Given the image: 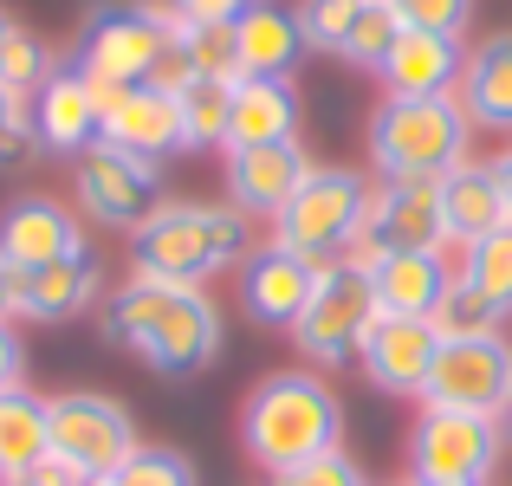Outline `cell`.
<instances>
[{
    "label": "cell",
    "mask_w": 512,
    "mask_h": 486,
    "mask_svg": "<svg viewBox=\"0 0 512 486\" xmlns=\"http://www.w3.org/2000/svg\"><path fill=\"white\" fill-rule=\"evenodd\" d=\"M461 279L480 299L500 305V318H512V221H500L493 234H480L474 247L461 253Z\"/></svg>",
    "instance_id": "29"
},
{
    "label": "cell",
    "mask_w": 512,
    "mask_h": 486,
    "mask_svg": "<svg viewBox=\"0 0 512 486\" xmlns=\"http://www.w3.org/2000/svg\"><path fill=\"white\" fill-rule=\"evenodd\" d=\"M91 253L85 240V214L65 208L52 195H20L0 208V260L13 273H39V266H59V260H78Z\"/></svg>",
    "instance_id": "12"
},
{
    "label": "cell",
    "mask_w": 512,
    "mask_h": 486,
    "mask_svg": "<svg viewBox=\"0 0 512 486\" xmlns=\"http://www.w3.org/2000/svg\"><path fill=\"white\" fill-rule=\"evenodd\" d=\"M59 72V59H52V46L33 33V26H20L13 20L7 26V39H0V85L7 91H20V98H33L46 78Z\"/></svg>",
    "instance_id": "31"
},
{
    "label": "cell",
    "mask_w": 512,
    "mask_h": 486,
    "mask_svg": "<svg viewBox=\"0 0 512 486\" xmlns=\"http://www.w3.org/2000/svg\"><path fill=\"white\" fill-rule=\"evenodd\" d=\"M370 214V182L350 169H312L305 188L279 208L273 221V247L299 253V260H318V266H338L344 240L363 227Z\"/></svg>",
    "instance_id": "6"
},
{
    "label": "cell",
    "mask_w": 512,
    "mask_h": 486,
    "mask_svg": "<svg viewBox=\"0 0 512 486\" xmlns=\"http://www.w3.org/2000/svg\"><path fill=\"white\" fill-rule=\"evenodd\" d=\"M117 486H201V474L182 448H150V441H143V448L117 467Z\"/></svg>",
    "instance_id": "33"
},
{
    "label": "cell",
    "mask_w": 512,
    "mask_h": 486,
    "mask_svg": "<svg viewBox=\"0 0 512 486\" xmlns=\"http://www.w3.org/2000/svg\"><path fill=\"white\" fill-rule=\"evenodd\" d=\"M312 175V156L305 143H260V150H227V208L260 214V221H279L292 195Z\"/></svg>",
    "instance_id": "16"
},
{
    "label": "cell",
    "mask_w": 512,
    "mask_h": 486,
    "mask_svg": "<svg viewBox=\"0 0 512 486\" xmlns=\"http://www.w3.org/2000/svg\"><path fill=\"white\" fill-rule=\"evenodd\" d=\"M370 221L383 227L389 253H441V260L454 253L441 182H370Z\"/></svg>",
    "instance_id": "18"
},
{
    "label": "cell",
    "mask_w": 512,
    "mask_h": 486,
    "mask_svg": "<svg viewBox=\"0 0 512 486\" xmlns=\"http://www.w3.org/2000/svg\"><path fill=\"white\" fill-rule=\"evenodd\" d=\"M175 26L182 13L169 0H117V7H98L78 33L72 65L91 78V85H150L156 65L169 59L175 46Z\"/></svg>",
    "instance_id": "5"
},
{
    "label": "cell",
    "mask_w": 512,
    "mask_h": 486,
    "mask_svg": "<svg viewBox=\"0 0 512 486\" xmlns=\"http://www.w3.org/2000/svg\"><path fill=\"white\" fill-rule=\"evenodd\" d=\"M396 33H402V20L389 13V0H370V7H363V20L350 26V39H344L338 59H350L357 72H383V59H389V46H396Z\"/></svg>",
    "instance_id": "32"
},
{
    "label": "cell",
    "mask_w": 512,
    "mask_h": 486,
    "mask_svg": "<svg viewBox=\"0 0 512 486\" xmlns=\"http://www.w3.org/2000/svg\"><path fill=\"white\" fill-rule=\"evenodd\" d=\"M52 454V428H46V396L39 389H7L0 396V486L26 480L39 461Z\"/></svg>",
    "instance_id": "26"
},
{
    "label": "cell",
    "mask_w": 512,
    "mask_h": 486,
    "mask_svg": "<svg viewBox=\"0 0 512 486\" xmlns=\"http://www.w3.org/2000/svg\"><path fill=\"white\" fill-rule=\"evenodd\" d=\"M7 26H13V13H7V7H0V39H7Z\"/></svg>",
    "instance_id": "45"
},
{
    "label": "cell",
    "mask_w": 512,
    "mask_h": 486,
    "mask_svg": "<svg viewBox=\"0 0 512 486\" xmlns=\"http://www.w3.org/2000/svg\"><path fill=\"white\" fill-rule=\"evenodd\" d=\"M234 52H240V78H292V65L305 59V26L292 7L279 0H253L234 20Z\"/></svg>",
    "instance_id": "20"
},
{
    "label": "cell",
    "mask_w": 512,
    "mask_h": 486,
    "mask_svg": "<svg viewBox=\"0 0 512 486\" xmlns=\"http://www.w3.org/2000/svg\"><path fill=\"white\" fill-rule=\"evenodd\" d=\"M247 260V214L227 201H169L130 234V273L163 286H201Z\"/></svg>",
    "instance_id": "3"
},
{
    "label": "cell",
    "mask_w": 512,
    "mask_h": 486,
    "mask_svg": "<svg viewBox=\"0 0 512 486\" xmlns=\"http://www.w3.org/2000/svg\"><path fill=\"white\" fill-rule=\"evenodd\" d=\"M454 266L441 253H383L370 273V292H376V312L383 318H435L441 292L454 286Z\"/></svg>",
    "instance_id": "22"
},
{
    "label": "cell",
    "mask_w": 512,
    "mask_h": 486,
    "mask_svg": "<svg viewBox=\"0 0 512 486\" xmlns=\"http://www.w3.org/2000/svg\"><path fill=\"white\" fill-rule=\"evenodd\" d=\"M26 480H33V486H85V474H78V467H65L59 454H46V461H39Z\"/></svg>",
    "instance_id": "40"
},
{
    "label": "cell",
    "mask_w": 512,
    "mask_h": 486,
    "mask_svg": "<svg viewBox=\"0 0 512 486\" xmlns=\"http://www.w3.org/2000/svg\"><path fill=\"white\" fill-rule=\"evenodd\" d=\"M474 150L461 98H383L370 111V169L376 182H441Z\"/></svg>",
    "instance_id": "4"
},
{
    "label": "cell",
    "mask_w": 512,
    "mask_h": 486,
    "mask_svg": "<svg viewBox=\"0 0 512 486\" xmlns=\"http://www.w3.org/2000/svg\"><path fill=\"white\" fill-rule=\"evenodd\" d=\"M13 318H20V273L0 260V324H13Z\"/></svg>",
    "instance_id": "41"
},
{
    "label": "cell",
    "mask_w": 512,
    "mask_h": 486,
    "mask_svg": "<svg viewBox=\"0 0 512 486\" xmlns=\"http://www.w3.org/2000/svg\"><path fill=\"white\" fill-rule=\"evenodd\" d=\"M396 486H402V480H396Z\"/></svg>",
    "instance_id": "48"
},
{
    "label": "cell",
    "mask_w": 512,
    "mask_h": 486,
    "mask_svg": "<svg viewBox=\"0 0 512 486\" xmlns=\"http://www.w3.org/2000/svg\"><path fill=\"white\" fill-rule=\"evenodd\" d=\"M493 175H500V195H506V221H512V150L493 156Z\"/></svg>",
    "instance_id": "42"
},
{
    "label": "cell",
    "mask_w": 512,
    "mask_h": 486,
    "mask_svg": "<svg viewBox=\"0 0 512 486\" xmlns=\"http://www.w3.org/2000/svg\"><path fill=\"white\" fill-rule=\"evenodd\" d=\"M506 448L500 415L422 409L409 428V480H493Z\"/></svg>",
    "instance_id": "9"
},
{
    "label": "cell",
    "mask_w": 512,
    "mask_h": 486,
    "mask_svg": "<svg viewBox=\"0 0 512 486\" xmlns=\"http://www.w3.org/2000/svg\"><path fill=\"white\" fill-rule=\"evenodd\" d=\"M435 337L441 344H474V337H506V318H500V305L493 299H480L467 279H454L448 292H441V305H435Z\"/></svg>",
    "instance_id": "28"
},
{
    "label": "cell",
    "mask_w": 512,
    "mask_h": 486,
    "mask_svg": "<svg viewBox=\"0 0 512 486\" xmlns=\"http://www.w3.org/2000/svg\"><path fill=\"white\" fill-rule=\"evenodd\" d=\"M461 111L474 130H500L512 137V33H487L474 52H467V72H461Z\"/></svg>",
    "instance_id": "24"
},
{
    "label": "cell",
    "mask_w": 512,
    "mask_h": 486,
    "mask_svg": "<svg viewBox=\"0 0 512 486\" xmlns=\"http://www.w3.org/2000/svg\"><path fill=\"white\" fill-rule=\"evenodd\" d=\"M389 13H396L402 26H415V33H448V39H461L467 20H474V0H389Z\"/></svg>",
    "instance_id": "35"
},
{
    "label": "cell",
    "mask_w": 512,
    "mask_h": 486,
    "mask_svg": "<svg viewBox=\"0 0 512 486\" xmlns=\"http://www.w3.org/2000/svg\"><path fill=\"white\" fill-rule=\"evenodd\" d=\"M104 337L143 357L156 376H201L221 357V312L201 286H163L130 273L104 299Z\"/></svg>",
    "instance_id": "1"
},
{
    "label": "cell",
    "mask_w": 512,
    "mask_h": 486,
    "mask_svg": "<svg viewBox=\"0 0 512 486\" xmlns=\"http://www.w3.org/2000/svg\"><path fill=\"white\" fill-rule=\"evenodd\" d=\"M435 350H441V337L428 318H376L363 331L357 363L383 396H422L428 370H435Z\"/></svg>",
    "instance_id": "17"
},
{
    "label": "cell",
    "mask_w": 512,
    "mask_h": 486,
    "mask_svg": "<svg viewBox=\"0 0 512 486\" xmlns=\"http://www.w3.org/2000/svg\"><path fill=\"white\" fill-rule=\"evenodd\" d=\"M72 195L78 214L91 227H117V234H137L156 208H163V169L143 156H124L111 143H91L72 162Z\"/></svg>",
    "instance_id": "8"
},
{
    "label": "cell",
    "mask_w": 512,
    "mask_h": 486,
    "mask_svg": "<svg viewBox=\"0 0 512 486\" xmlns=\"http://www.w3.org/2000/svg\"><path fill=\"white\" fill-rule=\"evenodd\" d=\"M363 7H370V0H305L299 7L305 46L312 52H344V39H350V26L363 20Z\"/></svg>",
    "instance_id": "34"
},
{
    "label": "cell",
    "mask_w": 512,
    "mask_h": 486,
    "mask_svg": "<svg viewBox=\"0 0 512 486\" xmlns=\"http://www.w3.org/2000/svg\"><path fill=\"white\" fill-rule=\"evenodd\" d=\"M169 7L182 13V20H195V26H234L253 0H169Z\"/></svg>",
    "instance_id": "38"
},
{
    "label": "cell",
    "mask_w": 512,
    "mask_h": 486,
    "mask_svg": "<svg viewBox=\"0 0 512 486\" xmlns=\"http://www.w3.org/2000/svg\"><path fill=\"white\" fill-rule=\"evenodd\" d=\"M383 318L376 312V292L363 273H350V266H331L325 279H318L312 305H305V318L292 324V344H299L305 363H318V370H331V363H350L363 350V331Z\"/></svg>",
    "instance_id": "10"
},
{
    "label": "cell",
    "mask_w": 512,
    "mask_h": 486,
    "mask_svg": "<svg viewBox=\"0 0 512 486\" xmlns=\"http://www.w3.org/2000/svg\"><path fill=\"white\" fill-rule=\"evenodd\" d=\"M441 214H448V247L454 253H467L480 234H493V227L506 221V195H500L493 162H474V156H467L461 169L441 175Z\"/></svg>",
    "instance_id": "25"
},
{
    "label": "cell",
    "mask_w": 512,
    "mask_h": 486,
    "mask_svg": "<svg viewBox=\"0 0 512 486\" xmlns=\"http://www.w3.org/2000/svg\"><path fill=\"white\" fill-rule=\"evenodd\" d=\"M20 376H26V344H20V331H13V324H0V396H7V389H20Z\"/></svg>",
    "instance_id": "39"
},
{
    "label": "cell",
    "mask_w": 512,
    "mask_h": 486,
    "mask_svg": "<svg viewBox=\"0 0 512 486\" xmlns=\"http://www.w3.org/2000/svg\"><path fill=\"white\" fill-rule=\"evenodd\" d=\"M260 143H299V91H292V78H240L234 85L227 150H260Z\"/></svg>",
    "instance_id": "21"
},
{
    "label": "cell",
    "mask_w": 512,
    "mask_h": 486,
    "mask_svg": "<svg viewBox=\"0 0 512 486\" xmlns=\"http://www.w3.org/2000/svg\"><path fill=\"white\" fill-rule=\"evenodd\" d=\"M240 448L266 480L344 448V402L318 370H273L240 409Z\"/></svg>",
    "instance_id": "2"
},
{
    "label": "cell",
    "mask_w": 512,
    "mask_h": 486,
    "mask_svg": "<svg viewBox=\"0 0 512 486\" xmlns=\"http://www.w3.org/2000/svg\"><path fill=\"white\" fill-rule=\"evenodd\" d=\"M7 486H33V480H7Z\"/></svg>",
    "instance_id": "47"
},
{
    "label": "cell",
    "mask_w": 512,
    "mask_h": 486,
    "mask_svg": "<svg viewBox=\"0 0 512 486\" xmlns=\"http://www.w3.org/2000/svg\"><path fill=\"white\" fill-rule=\"evenodd\" d=\"M331 266L318 260H299V253L273 247L266 240L253 260H240V305H247L253 324H273V331H292V324L305 318V305H312L318 279H325Z\"/></svg>",
    "instance_id": "15"
},
{
    "label": "cell",
    "mask_w": 512,
    "mask_h": 486,
    "mask_svg": "<svg viewBox=\"0 0 512 486\" xmlns=\"http://www.w3.org/2000/svg\"><path fill=\"white\" fill-rule=\"evenodd\" d=\"M26 117H33V143L46 156H72L78 162L104 137V98L78 65H59V72L26 98Z\"/></svg>",
    "instance_id": "13"
},
{
    "label": "cell",
    "mask_w": 512,
    "mask_h": 486,
    "mask_svg": "<svg viewBox=\"0 0 512 486\" xmlns=\"http://www.w3.org/2000/svg\"><path fill=\"white\" fill-rule=\"evenodd\" d=\"M500 428H506V435H512V402H506V415H500Z\"/></svg>",
    "instance_id": "46"
},
{
    "label": "cell",
    "mask_w": 512,
    "mask_h": 486,
    "mask_svg": "<svg viewBox=\"0 0 512 486\" xmlns=\"http://www.w3.org/2000/svg\"><path fill=\"white\" fill-rule=\"evenodd\" d=\"M175 52L195 78H221V85H240V52H234V26H175Z\"/></svg>",
    "instance_id": "30"
},
{
    "label": "cell",
    "mask_w": 512,
    "mask_h": 486,
    "mask_svg": "<svg viewBox=\"0 0 512 486\" xmlns=\"http://www.w3.org/2000/svg\"><path fill=\"white\" fill-rule=\"evenodd\" d=\"M409 486H487V480H409Z\"/></svg>",
    "instance_id": "43"
},
{
    "label": "cell",
    "mask_w": 512,
    "mask_h": 486,
    "mask_svg": "<svg viewBox=\"0 0 512 486\" xmlns=\"http://www.w3.org/2000/svg\"><path fill=\"white\" fill-rule=\"evenodd\" d=\"M33 150H39V143H33V117H26V98L0 85V169L26 162Z\"/></svg>",
    "instance_id": "36"
},
{
    "label": "cell",
    "mask_w": 512,
    "mask_h": 486,
    "mask_svg": "<svg viewBox=\"0 0 512 486\" xmlns=\"http://www.w3.org/2000/svg\"><path fill=\"white\" fill-rule=\"evenodd\" d=\"M266 486H370V480H363V467L350 461L344 448H331V454H318V461L292 467V474H279V480H266Z\"/></svg>",
    "instance_id": "37"
},
{
    "label": "cell",
    "mask_w": 512,
    "mask_h": 486,
    "mask_svg": "<svg viewBox=\"0 0 512 486\" xmlns=\"http://www.w3.org/2000/svg\"><path fill=\"white\" fill-rule=\"evenodd\" d=\"M85 486H117V474H98V480H85Z\"/></svg>",
    "instance_id": "44"
},
{
    "label": "cell",
    "mask_w": 512,
    "mask_h": 486,
    "mask_svg": "<svg viewBox=\"0 0 512 486\" xmlns=\"http://www.w3.org/2000/svg\"><path fill=\"white\" fill-rule=\"evenodd\" d=\"M98 98H104V137L98 143H111V150H124V156H143V162H156L163 169L169 156H182V111H175V98L169 91H156V85H98Z\"/></svg>",
    "instance_id": "14"
},
{
    "label": "cell",
    "mask_w": 512,
    "mask_h": 486,
    "mask_svg": "<svg viewBox=\"0 0 512 486\" xmlns=\"http://www.w3.org/2000/svg\"><path fill=\"white\" fill-rule=\"evenodd\" d=\"M46 428H52V454H59L65 467H78L85 480L117 474V467L143 448L130 409L117 396H98V389H65V396H46Z\"/></svg>",
    "instance_id": "7"
},
{
    "label": "cell",
    "mask_w": 512,
    "mask_h": 486,
    "mask_svg": "<svg viewBox=\"0 0 512 486\" xmlns=\"http://www.w3.org/2000/svg\"><path fill=\"white\" fill-rule=\"evenodd\" d=\"M512 402V344L474 337V344H441L435 370L422 383V409H467V415H506Z\"/></svg>",
    "instance_id": "11"
},
{
    "label": "cell",
    "mask_w": 512,
    "mask_h": 486,
    "mask_svg": "<svg viewBox=\"0 0 512 486\" xmlns=\"http://www.w3.org/2000/svg\"><path fill=\"white\" fill-rule=\"evenodd\" d=\"M175 111H182V150H227V111H234V85L221 78H195V85L175 91Z\"/></svg>",
    "instance_id": "27"
},
{
    "label": "cell",
    "mask_w": 512,
    "mask_h": 486,
    "mask_svg": "<svg viewBox=\"0 0 512 486\" xmlns=\"http://www.w3.org/2000/svg\"><path fill=\"white\" fill-rule=\"evenodd\" d=\"M461 72H467L461 39H448V33H415V26H402L376 78L389 85V98H454V91H461Z\"/></svg>",
    "instance_id": "19"
},
{
    "label": "cell",
    "mask_w": 512,
    "mask_h": 486,
    "mask_svg": "<svg viewBox=\"0 0 512 486\" xmlns=\"http://www.w3.org/2000/svg\"><path fill=\"white\" fill-rule=\"evenodd\" d=\"M104 292V266L98 253H78V260L39 266V273H20V318L33 324H65L78 312H91Z\"/></svg>",
    "instance_id": "23"
}]
</instances>
